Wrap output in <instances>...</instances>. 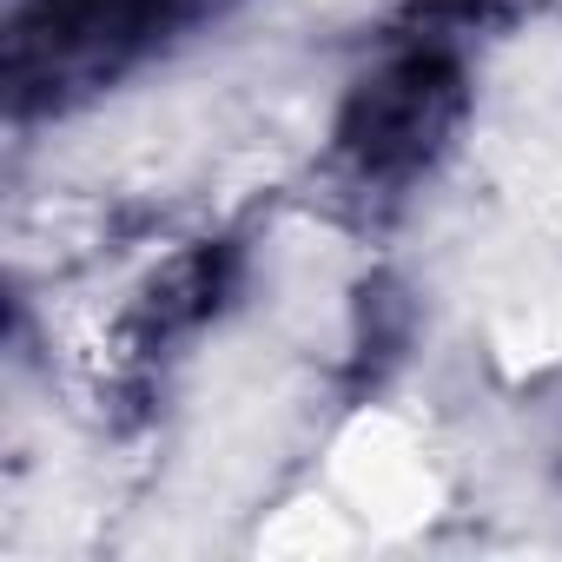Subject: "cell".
I'll list each match as a JSON object with an SVG mask.
<instances>
[{
    "label": "cell",
    "mask_w": 562,
    "mask_h": 562,
    "mask_svg": "<svg viewBox=\"0 0 562 562\" xmlns=\"http://www.w3.org/2000/svg\"><path fill=\"white\" fill-rule=\"evenodd\" d=\"M338 483L378 529H411L437 509V476L391 417H358L338 443Z\"/></svg>",
    "instance_id": "6da1fadb"
}]
</instances>
